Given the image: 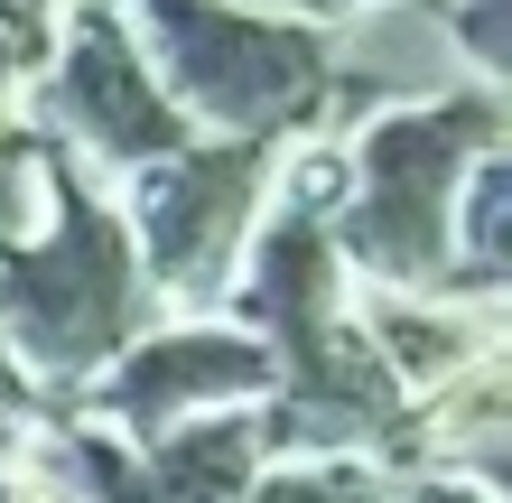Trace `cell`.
Listing matches in <instances>:
<instances>
[{"label": "cell", "mask_w": 512, "mask_h": 503, "mask_svg": "<svg viewBox=\"0 0 512 503\" xmlns=\"http://www.w3.org/2000/svg\"><path fill=\"white\" fill-rule=\"evenodd\" d=\"M38 56H47V19L10 10L0 19V252L47 224V168H56V150H47V131L28 122V75H38Z\"/></svg>", "instance_id": "9"}, {"label": "cell", "mask_w": 512, "mask_h": 503, "mask_svg": "<svg viewBox=\"0 0 512 503\" xmlns=\"http://www.w3.org/2000/svg\"><path fill=\"white\" fill-rule=\"evenodd\" d=\"M0 420H38V392H28V382H19L10 345H0Z\"/></svg>", "instance_id": "14"}, {"label": "cell", "mask_w": 512, "mask_h": 503, "mask_svg": "<svg viewBox=\"0 0 512 503\" xmlns=\"http://www.w3.org/2000/svg\"><path fill=\"white\" fill-rule=\"evenodd\" d=\"M0 19H10V0H0Z\"/></svg>", "instance_id": "16"}, {"label": "cell", "mask_w": 512, "mask_h": 503, "mask_svg": "<svg viewBox=\"0 0 512 503\" xmlns=\"http://www.w3.org/2000/svg\"><path fill=\"white\" fill-rule=\"evenodd\" d=\"M28 122L47 131V150L94 168L103 187H140L149 168L196 150L187 112L159 94V75H149L131 19L112 0H75L47 19V56L28 75Z\"/></svg>", "instance_id": "4"}, {"label": "cell", "mask_w": 512, "mask_h": 503, "mask_svg": "<svg viewBox=\"0 0 512 503\" xmlns=\"http://www.w3.org/2000/svg\"><path fill=\"white\" fill-rule=\"evenodd\" d=\"M0 503H75V494H66V485H56L47 466H38V457L19 448L10 466H0Z\"/></svg>", "instance_id": "12"}, {"label": "cell", "mask_w": 512, "mask_h": 503, "mask_svg": "<svg viewBox=\"0 0 512 503\" xmlns=\"http://www.w3.org/2000/svg\"><path fill=\"white\" fill-rule=\"evenodd\" d=\"M280 159L289 150H261V140H196L187 159H168V168H149L140 187H122V215H131V243H140V280H149L159 308L224 317Z\"/></svg>", "instance_id": "5"}, {"label": "cell", "mask_w": 512, "mask_h": 503, "mask_svg": "<svg viewBox=\"0 0 512 503\" xmlns=\"http://www.w3.org/2000/svg\"><path fill=\"white\" fill-rule=\"evenodd\" d=\"M485 159H503V94L485 84H457L419 112H382L354 140H336L326 243L345 280L382 299H447V224Z\"/></svg>", "instance_id": "2"}, {"label": "cell", "mask_w": 512, "mask_h": 503, "mask_svg": "<svg viewBox=\"0 0 512 503\" xmlns=\"http://www.w3.org/2000/svg\"><path fill=\"white\" fill-rule=\"evenodd\" d=\"M233 10H261V19H298V28H336L354 19L364 0H233Z\"/></svg>", "instance_id": "13"}, {"label": "cell", "mask_w": 512, "mask_h": 503, "mask_svg": "<svg viewBox=\"0 0 512 503\" xmlns=\"http://www.w3.org/2000/svg\"><path fill=\"white\" fill-rule=\"evenodd\" d=\"M447 38H457L466 75L503 94V0H447Z\"/></svg>", "instance_id": "11"}, {"label": "cell", "mask_w": 512, "mask_h": 503, "mask_svg": "<svg viewBox=\"0 0 512 503\" xmlns=\"http://www.w3.org/2000/svg\"><path fill=\"white\" fill-rule=\"evenodd\" d=\"M270 401V354L261 336H243L233 317H177V327H149L122 364L94 382V429L149 448V438L215 420V410H252Z\"/></svg>", "instance_id": "6"}, {"label": "cell", "mask_w": 512, "mask_h": 503, "mask_svg": "<svg viewBox=\"0 0 512 503\" xmlns=\"http://www.w3.org/2000/svg\"><path fill=\"white\" fill-rule=\"evenodd\" d=\"M354 336L382 354V373L410 401L447 392L475 364H503V308H457V299H382V289H354Z\"/></svg>", "instance_id": "8"}, {"label": "cell", "mask_w": 512, "mask_h": 503, "mask_svg": "<svg viewBox=\"0 0 512 503\" xmlns=\"http://www.w3.org/2000/svg\"><path fill=\"white\" fill-rule=\"evenodd\" d=\"M140 243L122 215V187L56 150L47 168V224L0 252V345H10L19 382L38 392V420H66V392L103 382L122 354L149 336Z\"/></svg>", "instance_id": "1"}, {"label": "cell", "mask_w": 512, "mask_h": 503, "mask_svg": "<svg viewBox=\"0 0 512 503\" xmlns=\"http://www.w3.org/2000/svg\"><path fill=\"white\" fill-rule=\"evenodd\" d=\"M326 47H336V112H326V140H354L364 122H382V112H419V103L475 84L457 38H447V19L410 10V0H364L354 19L326 28Z\"/></svg>", "instance_id": "7"}, {"label": "cell", "mask_w": 512, "mask_h": 503, "mask_svg": "<svg viewBox=\"0 0 512 503\" xmlns=\"http://www.w3.org/2000/svg\"><path fill=\"white\" fill-rule=\"evenodd\" d=\"M10 10H28V19H56V0H10Z\"/></svg>", "instance_id": "15"}, {"label": "cell", "mask_w": 512, "mask_h": 503, "mask_svg": "<svg viewBox=\"0 0 512 503\" xmlns=\"http://www.w3.org/2000/svg\"><path fill=\"white\" fill-rule=\"evenodd\" d=\"M252 503H391L382 466H270Z\"/></svg>", "instance_id": "10"}, {"label": "cell", "mask_w": 512, "mask_h": 503, "mask_svg": "<svg viewBox=\"0 0 512 503\" xmlns=\"http://www.w3.org/2000/svg\"><path fill=\"white\" fill-rule=\"evenodd\" d=\"M159 75V94L187 112L196 140H261L308 150L336 112V47L326 28L261 19L233 0H112Z\"/></svg>", "instance_id": "3"}]
</instances>
